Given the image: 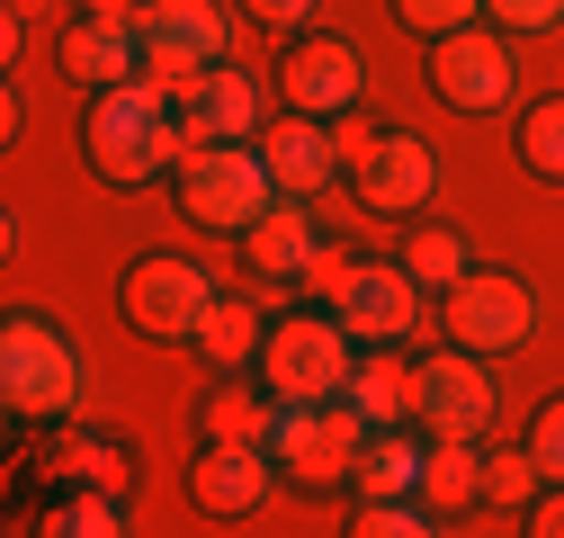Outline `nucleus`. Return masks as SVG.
<instances>
[{
  "mask_svg": "<svg viewBox=\"0 0 564 538\" xmlns=\"http://www.w3.org/2000/svg\"><path fill=\"white\" fill-rule=\"evenodd\" d=\"M278 207V180L260 144H188L180 153V216L197 234H251Z\"/></svg>",
  "mask_w": 564,
  "mask_h": 538,
  "instance_id": "obj_4",
  "label": "nucleus"
},
{
  "mask_svg": "<svg viewBox=\"0 0 564 538\" xmlns=\"http://www.w3.org/2000/svg\"><path fill=\"white\" fill-rule=\"evenodd\" d=\"M269 404H278L269 386H242V377H225L216 395L197 404V431H206V440H242V449H269V422H278Z\"/></svg>",
  "mask_w": 564,
  "mask_h": 538,
  "instance_id": "obj_22",
  "label": "nucleus"
},
{
  "mask_svg": "<svg viewBox=\"0 0 564 538\" xmlns=\"http://www.w3.org/2000/svg\"><path fill=\"white\" fill-rule=\"evenodd\" d=\"M349 413H359L368 431H412V368L394 351H359V377H349Z\"/></svg>",
  "mask_w": 564,
  "mask_h": 538,
  "instance_id": "obj_18",
  "label": "nucleus"
},
{
  "mask_svg": "<svg viewBox=\"0 0 564 538\" xmlns=\"http://www.w3.org/2000/svg\"><path fill=\"white\" fill-rule=\"evenodd\" d=\"M314 10H323V0H242V19H251V28H269V36H305V28H314Z\"/></svg>",
  "mask_w": 564,
  "mask_h": 538,
  "instance_id": "obj_33",
  "label": "nucleus"
},
{
  "mask_svg": "<svg viewBox=\"0 0 564 538\" xmlns=\"http://www.w3.org/2000/svg\"><path fill=\"white\" fill-rule=\"evenodd\" d=\"M520 162H529L538 180H564V90L520 108Z\"/></svg>",
  "mask_w": 564,
  "mask_h": 538,
  "instance_id": "obj_27",
  "label": "nucleus"
},
{
  "mask_svg": "<svg viewBox=\"0 0 564 538\" xmlns=\"http://www.w3.org/2000/svg\"><path fill=\"white\" fill-rule=\"evenodd\" d=\"M349 538H440V520L421 503H368L359 520H349Z\"/></svg>",
  "mask_w": 564,
  "mask_h": 538,
  "instance_id": "obj_30",
  "label": "nucleus"
},
{
  "mask_svg": "<svg viewBox=\"0 0 564 538\" xmlns=\"http://www.w3.org/2000/svg\"><path fill=\"white\" fill-rule=\"evenodd\" d=\"M349 377H359V342L332 323V314H288V323H269V342H260V386L278 404H340Z\"/></svg>",
  "mask_w": 564,
  "mask_h": 538,
  "instance_id": "obj_5",
  "label": "nucleus"
},
{
  "mask_svg": "<svg viewBox=\"0 0 564 538\" xmlns=\"http://www.w3.org/2000/svg\"><path fill=\"white\" fill-rule=\"evenodd\" d=\"M260 144V162H269V180H278V197H323L332 180H340V126H323V117H278V126H260L251 134Z\"/></svg>",
  "mask_w": 564,
  "mask_h": 538,
  "instance_id": "obj_15",
  "label": "nucleus"
},
{
  "mask_svg": "<svg viewBox=\"0 0 564 538\" xmlns=\"http://www.w3.org/2000/svg\"><path fill=\"white\" fill-rule=\"evenodd\" d=\"M54 54H63V73H73L90 99L144 82V28H134V19H73Z\"/></svg>",
  "mask_w": 564,
  "mask_h": 538,
  "instance_id": "obj_17",
  "label": "nucleus"
},
{
  "mask_svg": "<svg viewBox=\"0 0 564 538\" xmlns=\"http://www.w3.org/2000/svg\"><path fill=\"white\" fill-rule=\"evenodd\" d=\"M242 243H251V269H260V279H305V269H314V251H323L296 197H278V207H269Z\"/></svg>",
  "mask_w": 564,
  "mask_h": 538,
  "instance_id": "obj_20",
  "label": "nucleus"
},
{
  "mask_svg": "<svg viewBox=\"0 0 564 538\" xmlns=\"http://www.w3.org/2000/svg\"><path fill=\"white\" fill-rule=\"evenodd\" d=\"M492 413H502L492 359H475V351H431V359H412V431H421V440L484 449V440H492Z\"/></svg>",
  "mask_w": 564,
  "mask_h": 538,
  "instance_id": "obj_6",
  "label": "nucleus"
},
{
  "mask_svg": "<svg viewBox=\"0 0 564 538\" xmlns=\"http://www.w3.org/2000/svg\"><path fill=\"white\" fill-rule=\"evenodd\" d=\"M305 279L323 288V314H332L359 351L421 342V323H431V288H421L403 260H359V251H332V243H323Z\"/></svg>",
  "mask_w": 564,
  "mask_h": 538,
  "instance_id": "obj_1",
  "label": "nucleus"
},
{
  "mask_svg": "<svg viewBox=\"0 0 564 538\" xmlns=\"http://www.w3.org/2000/svg\"><path fill=\"white\" fill-rule=\"evenodd\" d=\"M82 386H90L82 342L54 314H10V323H0V404H10V422L63 431L82 413Z\"/></svg>",
  "mask_w": 564,
  "mask_h": 538,
  "instance_id": "obj_3",
  "label": "nucleus"
},
{
  "mask_svg": "<svg viewBox=\"0 0 564 538\" xmlns=\"http://www.w3.org/2000/svg\"><path fill=\"white\" fill-rule=\"evenodd\" d=\"M538 494H546V476L529 449H484V503H538Z\"/></svg>",
  "mask_w": 564,
  "mask_h": 538,
  "instance_id": "obj_28",
  "label": "nucleus"
},
{
  "mask_svg": "<svg viewBox=\"0 0 564 538\" xmlns=\"http://www.w3.org/2000/svg\"><path fill=\"white\" fill-rule=\"evenodd\" d=\"M538 332V297L511 279V269H466V279L448 288V342L475 351V359H502V351H529Z\"/></svg>",
  "mask_w": 564,
  "mask_h": 538,
  "instance_id": "obj_10",
  "label": "nucleus"
},
{
  "mask_svg": "<svg viewBox=\"0 0 564 538\" xmlns=\"http://www.w3.org/2000/svg\"><path fill=\"white\" fill-rule=\"evenodd\" d=\"M82 19H144V0H82Z\"/></svg>",
  "mask_w": 564,
  "mask_h": 538,
  "instance_id": "obj_35",
  "label": "nucleus"
},
{
  "mask_svg": "<svg viewBox=\"0 0 564 538\" xmlns=\"http://www.w3.org/2000/svg\"><path fill=\"white\" fill-rule=\"evenodd\" d=\"M529 538H564V485H546V494L529 503Z\"/></svg>",
  "mask_w": 564,
  "mask_h": 538,
  "instance_id": "obj_34",
  "label": "nucleus"
},
{
  "mask_svg": "<svg viewBox=\"0 0 564 538\" xmlns=\"http://www.w3.org/2000/svg\"><path fill=\"white\" fill-rule=\"evenodd\" d=\"M171 108L188 126V144H251V134H260V82L242 73V63H216V73L188 82Z\"/></svg>",
  "mask_w": 564,
  "mask_h": 538,
  "instance_id": "obj_16",
  "label": "nucleus"
},
{
  "mask_svg": "<svg viewBox=\"0 0 564 538\" xmlns=\"http://www.w3.org/2000/svg\"><path fill=\"white\" fill-rule=\"evenodd\" d=\"M368 440L377 431L349 413V404H278V422H269V458H278V476H296V485L359 476Z\"/></svg>",
  "mask_w": 564,
  "mask_h": 538,
  "instance_id": "obj_9",
  "label": "nucleus"
},
{
  "mask_svg": "<svg viewBox=\"0 0 564 538\" xmlns=\"http://www.w3.org/2000/svg\"><path fill=\"white\" fill-rule=\"evenodd\" d=\"M45 466H54V476H73V485H117V476H126V458H117L108 440L73 431V422H63V431L45 440Z\"/></svg>",
  "mask_w": 564,
  "mask_h": 538,
  "instance_id": "obj_26",
  "label": "nucleus"
},
{
  "mask_svg": "<svg viewBox=\"0 0 564 538\" xmlns=\"http://www.w3.org/2000/svg\"><path fill=\"white\" fill-rule=\"evenodd\" d=\"M82 153L108 189H134V180H153L171 153H188V126L171 108L162 82H126V90H99L90 117H82Z\"/></svg>",
  "mask_w": 564,
  "mask_h": 538,
  "instance_id": "obj_2",
  "label": "nucleus"
},
{
  "mask_svg": "<svg viewBox=\"0 0 564 538\" xmlns=\"http://www.w3.org/2000/svg\"><path fill=\"white\" fill-rule=\"evenodd\" d=\"M36 538H134V512L117 503V485H82V494L45 503Z\"/></svg>",
  "mask_w": 564,
  "mask_h": 538,
  "instance_id": "obj_23",
  "label": "nucleus"
},
{
  "mask_svg": "<svg viewBox=\"0 0 564 538\" xmlns=\"http://www.w3.org/2000/svg\"><path fill=\"white\" fill-rule=\"evenodd\" d=\"M492 10V28H511V36H546V28H564V0H484Z\"/></svg>",
  "mask_w": 564,
  "mask_h": 538,
  "instance_id": "obj_32",
  "label": "nucleus"
},
{
  "mask_svg": "<svg viewBox=\"0 0 564 538\" xmlns=\"http://www.w3.org/2000/svg\"><path fill=\"white\" fill-rule=\"evenodd\" d=\"M117 314L144 332V342H197V323L216 314V279H206V260L188 251H144V260H126V279H117Z\"/></svg>",
  "mask_w": 564,
  "mask_h": 538,
  "instance_id": "obj_7",
  "label": "nucleus"
},
{
  "mask_svg": "<svg viewBox=\"0 0 564 538\" xmlns=\"http://www.w3.org/2000/svg\"><path fill=\"white\" fill-rule=\"evenodd\" d=\"M394 260L412 269L421 288H457L466 269H475V251H466V234H448V225H412V243H403Z\"/></svg>",
  "mask_w": 564,
  "mask_h": 538,
  "instance_id": "obj_25",
  "label": "nucleus"
},
{
  "mask_svg": "<svg viewBox=\"0 0 564 538\" xmlns=\"http://www.w3.org/2000/svg\"><path fill=\"white\" fill-rule=\"evenodd\" d=\"M269 494H278V458H269V449L206 440V449L188 458V512H206V520H251Z\"/></svg>",
  "mask_w": 564,
  "mask_h": 538,
  "instance_id": "obj_14",
  "label": "nucleus"
},
{
  "mask_svg": "<svg viewBox=\"0 0 564 538\" xmlns=\"http://www.w3.org/2000/svg\"><path fill=\"white\" fill-rule=\"evenodd\" d=\"M260 342H269V332H260V314L242 305V297H216V314H206L197 323V359L206 368H225V377H242V368H260Z\"/></svg>",
  "mask_w": 564,
  "mask_h": 538,
  "instance_id": "obj_21",
  "label": "nucleus"
},
{
  "mask_svg": "<svg viewBox=\"0 0 564 538\" xmlns=\"http://www.w3.org/2000/svg\"><path fill=\"white\" fill-rule=\"evenodd\" d=\"M431 90L457 108V117H502L511 90H520V54L502 36H484V28H457L431 45Z\"/></svg>",
  "mask_w": 564,
  "mask_h": 538,
  "instance_id": "obj_13",
  "label": "nucleus"
},
{
  "mask_svg": "<svg viewBox=\"0 0 564 538\" xmlns=\"http://www.w3.org/2000/svg\"><path fill=\"white\" fill-rule=\"evenodd\" d=\"M484 503V449L431 440V466H421V512H466Z\"/></svg>",
  "mask_w": 564,
  "mask_h": 538,
  "instance_id": "obj_24",
  "label": "nucleus"
},
{
  "mask_svg": "<svg viewBox=\"0 0 564 538\" xmlns=\"http://www.w3.org/2000/svg\"><path fill=\"white\" fill-rule=\"evenodd\" d=\"M394 19H403L412 36H431V45H440V36H457V28L484 19V0H394Z\"/></svg>",
  "mask_w": 564,
  "mask_h": 538,
  "instance_id": "obj_29",
  "label": "nucleus"
},
{
  "mask_svg": "<svg viewBox=\"0 0 564 538\" xmlns=\"http://www.w3.org/2000/svg\"><path fill=\"white\" fill-rule=\"evenodd\" d=\"M529 458H538V476H546V485H564V395H546V404H538Z\"/></svg>",
  "mask_w": 564,
  "mask_h": 538,
  "instance_id": "obj_31",
  "label": "nucleus"
},
{
  "mask_svg": "<svg viewBox=\"0 0 564 538\" xmlns=\"http://www.w3.org/2000/svg\"><path fill=\"white\" fill-rule=\"evenodd\" d=\"M134 28H144V82H162L171 99L234 54V19L216 10V0H144Z\"/></svg>",
  "mask_w": 564,
  "mask_h": 538,
  "instance_id": "obj_8",
  "label": "nucleus"
},
{
  "mask_svg": "<svg viewBox=\"0 0 564 538\" xmlns=\"http://www.w3.org/2000/svg\"><path fill=\"white\" fill-rule=\"evenodd\" d=\"M278 90H288V117L340 126L349 108L368 99V54L349 45V36H296L288 63H278Z\"/></svg>",
  "mask_w": 564,
  "mask_h": 538,
  "instance_id": "obj_12",
  "label": "nucleus"
},
{
  "mask_svg": "<svg viewBox=\"0 0 564 538\" xmlns=\"http://www.w3.org/2000/svg\"><path fill=\"white\" fill-rule=\"evenodd\" d=\"M349 189H359L368 216H421L440 197V153L421 144V134L386 126V134H359V153H349Z\"/></svg>",
  "mask_w": 564,
  "mask_h": 538,
  "instance_id": "obj_11",
  "label": "nucleus"
},
{
  "mask_svg": "<svg viewBox=\"0 0 564 538\" xmlns=\"http://www.w3.org/2000/svg\"><path fill=\"white\" fill-rule=\"evenodd\" d=\"M421 466H431V440H412V431H377L349 485H359L368 503H421Z\"/></svg>",
  "mask_w": 564,
  "mask_h": 538,
  "instance_id": "obj_19",
  "label": "nucleus"
}]
</instances>
